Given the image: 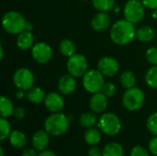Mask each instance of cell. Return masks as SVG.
Returning <instances> with one entry per match:
<instances>
[{
  "label": "cell",
  "instance_id": "1",
  "mask_svg": "<svg viewBox=\"0 0 157 156\" xmlns=\"http://www.w3.org/2000/svg\"><path fill=\"white\" fill-rule=\"evenodd\" d=\"M136 37V29L133 23L127 19L116 21L110 29V39L117 45H127Z\"/></svg>",
  "mask_w": 157,
  "mask_h": 156
},
{
  "label": "cell",
  "instance_id": "2",
  "mask_svg": "<svg viewBox=\"0 0 157 156\" xmlns=\"http://www.w3.org/2000/svg\"><path fill=\"white\" fill-rule=\"evenodd\" d=\"M69 128V120L66 115L61 112L52 113L44 121V130L53 137L63 135Z\"/></svg>",
  "mask_w": 157,
  "mask_h": 156
},
{
  "label": "cell",
  "instance_id": "3",
  "mask_svg": "<svg viewBox=\"0 0 157 156\" xmlns=\"http://www.w3.org/2000/svg\"><path fill=\"white\" fill-rule=\"evenodd\" d=\"M28 22L24 16L17 11L6 12L2 18V26L4 29L10 34H19L27 29Z\"/></svg>",
  "mask_w": 157,
  "mask_h": 156
},
{
  "label": "cell",
  "instance_id": "4",
  "mask_svg": "<svg viewBox=\"0 0 157 156\" xmlns=\"http://www.w3.org/2000/svg\"><path fill=\"white\" fill-rule=\"evenodd\" d=\"M99 130L108 136H116L121 131V121L120 118L114 113L103 114L98 122Z\"/></svg>",
  "mask_w": 157,
  "mask_h": 156
},
{
  "label": "cell",
  "instance_id": "5",
  "mask_svg": "<svg viewBox=\"0 0 157 156\" xmlns=\"http://www.w3.org/2000/svg\"><path fill=\"white\" fill-rule=\"evenodd\" d=\"M145 100L144 92L138 87H132L127 89L122 97L123 107L129 111L139 110Z\"/></svg>",
  "mask_w": 157,
  "mask_h": 156
},
{
  "label": "cell",
  "instance_id": "6",
  "mask_svg": "<svg viewBox=\"0 0 157 156\" xmlns=\"http://www.w3.org/2000/svg\"><path fill=\"white\" fill-rule=\"evenodd\" d=\"M104 84V75L98 70L91 69L83 76V86L86 91L91 94L100 92Z\"/></svg>",
  "mask_w": 157,
  "mask_h": 156
},
{
  "label": "cell",
  "instance_id": "7",
  "mask_svg": "<svg viewBox=\"0 0 157 156\" xmlns=\"http://www.w3.org/2000/svg\"><path fill=\"white\" fill-rule=\"evenodd\" d=\"M144 6L140 0H129L124 6L123 13L125 19L135 24L140 22L144 17Z\"/></svg>",
  "mask_w": 157,
  "mask_h": 156
},
{
  "label": "cell",
  "instance_id": "8",
  "mask_svg": "<svg viewBox=\"0 0 157 156\" xmlns=\"http://www.w3.org/2000/svg\"><path fill=\"white\" fill-rule=\"evenodd\" d=\"M67 71L74 77L84 76L88 69V63L86 58L79 53H75L69 57L67 61Z\"/></svg>",
  "mask_w": 157,
  "mask_h": 156
},
{
  "label": "cell",
  "instance_id": "9",
  "mask_svg": "<svg viewBox=\"0 0 157 156\" xmlns=\"http://www.w3.org/2000/svg\"><path fill=\"white\" fill-rule=\"evenodd\" d=\"M14 85L17 89L28 91L33 86L34 84V75L30 70L28 68H19L17 69L13 75Z\"/></svg>",
  "mask_w": 157,
  "mask_h": 156
},
{
  "label": "cell",
  "instance_id": "10",
  "mask_svg": "<svg viewBox=\"0 0 157 156\" xmlns=\"http://www.w3.org/2000/svg\"><path fill=\"white\" fill-rule=\"evenodd\" d=\"M31 55L35 62L40 64L50 62L52 56V51L49 44L43 41L35 43L31 48Z\"/></svg>",
  "mask_w": 157,
  "mask_h": 156
},
{
  "label": "cell",
  "instance_id": "11",
  "mask_svg": "<svg viewBox=\"0 0 157 156\" xmlns=\"http://www.w3.org/2000/svg\"><path fill=\"white\" fill-rule=\"evenodd\" d=\"M119 69H120V65L117 60L109 56L102 57L98 63V70L104 76L112 77L118 74Z\"/></svg>",
  "mask_w": 157,
  "mask_h": 156
},
{
  "label": "cell",
  "instance_id": "12",
  "mask_svg": "<svg viewBox=\"0 0 157 156\" xmlns=\"http://www.w3.org/2000/svg\"><path fill=\"white\" fill-rule=\"evenodd\" d=\"M44 105L46 108L52 113L61 112L64 107V100L60 94L52 92L46 95V97L44 99Z\"/></svg>",
  "mask_w": 157,
  "mask_h": 156
},
{
  "label": "cell",
  "instance_id": "13",
  "mask_svg": "<svg viewBox=\"0 0 157 156\" xmlns=\"http://www.w3.org/2000/svg\"><path fill=\"white\" fill-rule=\"evenodd\" d=\"M50 134L45 130L37 131L31 138V144L38 152L46 150L50 143Z\"/></svg>",
  "mask_w": 157,
  "mask_h": 156
},
{
  "label": "cell",
  "instance_id": "14",
  "mask_svg": "<svg viewBox=\"0 0 157 156\" xmlns=\"http://www.w3.org/2000/svg\"><path fill=\"white\" fill-rule=\"evenodd\" d=\"M89 107L93 112L102 113L108 108V97L102 92L95 93L89 100Z\"/></svg>",
  "mask_w": 157,
  "mask_h": 156
},
{
  "label": "cell",
  "instance_id": "15",
  "mask_svg": "<svg viewBox=\"0 0 157 156\" xmlns=\"http://www.w3.org/2000/svg\"><path fill=\"white\" fill-rule=\"evenodd\" d=\"M76 88V81L73 75L63 74L58 81V89L63 95H71Z\"/></svg>",
  "mask_w": 157,
  "mask_h": 156
},
{
  "label": "cell",
  "instance_id": "16",
  "mask_svg": "<svg viewBox=\"0 0 157 156\" xmlns=\"http://www.w3.org/2000/svg\"><path fill=\"white\" fill-rule=\"evenodd\" d=\"M110 17L107 12H99L91 20V27L96 31H103L110 25Z\"/></svg>",
  "mask_w": 157,
  "mask_h": 156
},
{
  "label": "cell",
  "instance_id": "17",
  "mask_svg": "<svg viewBox=\"0 0 157 156\" xmlns=\"http://www.w3.org/2000/svg\"><path fill=\"white\" fill-rule=\"evenodd\" d=\"M17 46L21 51H27L29 48H32L34 45V37L30 30H24L21 33L17 34Z\"/></svg>",
  "mask_w": 157,
  "mask_h": 156
},
{
  "label": "cell",
  "instance_id": "18",
  "mask_svg": "<svg viewBox=\"0 0 157 156\" xmlns=\"http://www.w3.org/2000/svg\"><path fill=\"white\" fill-rule=\"evenodd\" d=\"M26 97L32 104L38 105V104H40V103L44 102L46 95H45L44 90L41 89L40 87L32 86L28 91H26Z\"/></svg>",
  "mask_w": 157,
  "mask_h": 156
},
{
  "label": "cell",
  "instance_id": "19",
  "mask_svg": "<svg viewBox=\"0 0 157 156\" xmlns=\"http://www.w3.org/2000/svg\"><path fill=\"white\" fill-rule=\"evenodd\" d=\"M102 131L97 128H89L86 131L85 134H84V140L86 142V144L90 145V146H94L97 145L98 143H100L101 138H102Z\"/></svg>",
  "mask_w": 157,
  "mask_h": 156
},
{
  "label": "cell",
  "instance_id": "20",
  "mask_svg": "<svg viewBox=\"0 0 157 156\" xmlns=\"http://www.w3.org/2000/svg\"><path fill=\"white\" fill-rule=\"evenodd\" d=\"M8 139L11 146L16 149H21L25 147V145L27 144V137L25 133H23L18 130L12 131Z\"/></svg>",
  "mask_w": 157,
  "mask_h": 156
},
{
  "label": "cell",
  "instance_id": "21",
  "mask_svg": "<svg viewBox=\"0 0 157 156\" xmlns=\"http://www.w3.org/2000/svg\"><path fill=\"white\" fill-rule=\"evenodd\" d=\"M14 105L12 101L5 96H2L0 98V113H1V118L7 119L11 116H13L14 113Z\"/></svg>",
  "mask_w": 157,
  "mask_h": 156
},
{
  "label": "cell",
  "instance_id": "22",
  "mask_svg": "<svg viewBox=\"0 0 157 156\" xmlns=\"http://www.w3.org/2000/svg\"><path fill=\"white\" fill-rule=\"evenodd\" d=\"M103 156H124V149L121 143L112 142L104 146Z\"/></svg>",
  "mask_w": 157,
  "mask_h": 156
},
{
  "label": "cell",
  "instance_id": "23",
  "mask_svg": "<svg viewBox=\"0 0 157 156\" xmlns=\"http://www.w3.org/2000/svg\"><path fill=\"white\" fill-rule=\"evenodd\" d=\"M155 29L151 27L144 26L136 30V38L143 42H149L155 39Z\"/></svg>",
  "mask_w": 157,
  "mask_h": 156
},
{
  "label": "cell",
  "instance_id": "24",
  "mask_svg": "<svg viewBox=\"0 0 157 156\" xmlns=\"http://www.w3.org/2000/svg\"><path fill=\"white\" fill-rule=\"evenodd\" d=\"M79 122L81 126H83L86 129L93 128L96 124H98V120L97 118V115L93 111H86L84 112L79 119Z\"/></svg>",
  "mask_w": 157,
  "mask_h": 156
},
{
  "label": "cell",
  "instance_id": "25",
  "mask_svg": "<svg viewBox=\"0 0 157 156\" xmlns=\"http://www.w3.org/2000/svg\"><path fill=\"white\" fill-rule=\"evenodd\" d=\"M59 50L60 52L66 57H71L74 54H75V44L73 40H69V39H65L61 41L60 45H59Z\"/></svg>",
  "mask_w": 157,
  "mask_h": 156
},
{
  "label": "cell",
  "instance_id": "26",
  "mask_svg": "<svg viewBox=\"0 0 157 156\" xmlns=\"http://www.w3.org/2000/svg\"><path fill=\"white\" fill-rule=\"evenodd\" d=\"M121 84L126 89H130L132 87H134V86L136 84L135 74L131 71L123 72L121 74Z\"/></svg>",
  "mask_w": 157,
  "mask_h": 156
},
{
  "label": "cell",
  "instance_id": "27",
  "mask_svg": "<svg viewBox=\"0 0 157 156\" xmlns=\"http://www.w3.org/2000/svg\"><path fill=\"white\" fill-rule=\"evenodd\" d=\"M94 7L99 12H109L114 8L115 0H92Z\"/></svg>",
  "mask_w": 157,
  "mask_h": 156
},
{
  "label": "cell",
  "instance_id": "28",
  "mask_svg": "<svg viewBox=\"0 0 157 156\" xmlns=\"http://www.w3.org/2000/svg\"><path fill=\"white\" fill-rule=\"evenodd\" d=\"M145 83L152 88H157V65L152 66L146 72Z\"/></svg>",
  "mask_w": 157,
  "mask_h": 156
},
{
  "label": "cell",
  "instance_id": "29",
  "mask_svg": "<svg viewBox=\"0 0 157 156\" xmlns=\"http://www.w3.org/2000/svg\"><path fill=\"white\" fill-rule=\"evenodd\" d=\"M11 126L7 119L1 118L0 119V141L4 142L7 138H9V135L11 133Z\"/></svg>",
  "mask_w": 157,
  "mask_h": 156
},
{
  "label": "cell",
  "instance_id": "30",
  "mask_svg": "<svg viewBox=\"0 0 157 156\" xmlns=\"http://www.w3.org/2000/svg\"><path fill=\"white\" fill-rule=\"evenodd\" d=\"M146 125L150 132L153 133L155 136H157V112H155L149 116V118L147 119Z\"/></svg>",
  "mask_w": 157,
  "mask_h": 156
},
{
  "label": "cell",
  "instance_id": "31",
  "mask_svg": "<svg viewBox=\"0 0 157 156\" xmlns=\"http://www.w3.org/2000/svg\"><path fill=\"white\" fill-rule=\"evenodd\" d=\"M107 97H112L116 94V86L112 83H105L101 91Z\"/></svg>",
  "mask_w": 157,
  "mask_h": 156
},
{
  "label": "cell",
  "instance_id": "32",
  "mask_svg": "<svg viewBox=\"0 0 157 156\" xmlns=\"http://www.w3.org/2000/svg\"><path fill=\"white\" fill-rule=\"evenodd\" d=\"M146 59L151 64L157 65V47H151L146 51Z\"/></svg>",
  "mask_w": 157,
  "mask_h": 156
},
{
  "label": "cell",
  "instance_id": "33",
  "mask_svg": "<svg viewBox=\"0 0 157 156\" xmlns=\"http://www.w3.org/2000/svg\"><path fill=\"white\" fill-rule=\"evenodd\" d=\"M149 152L146 148L143 147V146H134L131 153H130V156H150Z\"/></svg>",
  "mask_w": 157,
  "mask_h": 156
},
{
  "label": "cell",
  "instance_id": "34",
  "mask_svg": "<svg viewBox=\"0 0 157 156\" xmlns=\"http://www.w3.org/2000/svg\"><path fill=\"white\" fill-rule=\"evenodd\" d=\"M148 148H149V151L151 152V154L157 156V136H155L154 138H152L150 140Z\"/></svg>",
  "mask_w": 157,
  "mask_h": 156
},
{
  "label": "cell",
  "instance_id": "35",
  "mask_svg": "<svg viewBox=\"0 0 157 156\" xmlns=\"http://www.w3.org/2000/svg\"><path fill=\"white\" fill-rule=\"evenodd\" d=\"M87 154L88 156H103V150L100 149L99 147L94 145L89 148Z\"/></svg>",
  "mask_w": 157,
  "mask_h": 156
},
{
  "label": "cell",
  "instance_id": "36",
  "mask_svg": "<svg viewBox=\"0 0 157 156\" xmlns=\"http://www.w3.org/2000/svg\"><path fill=\"white\" fill-rule=\"evenodd\" d=\"M25 116H26V111L23 108H20V107L15 108L14 113H13L14 118H16L17 120H22L25 118Z\"/></svg>",
  "mask_w": 157,
  "mask_h": 156
},
{
  "label": "cell",
  "instance_id": "37",
  "mask_svg": "<svg viewBox=\"0 0 157 156\" xmlns=\"http://www.w3.org/2000/svg\"><path fill=\"white\" fill-rule=\"evenodd\" d=\"M141 1L145 7L152 10L157 9V0H141Z\"/></svg>",
  "mask_w": 157,
  "mask_h": 156
},
{
  "label": "cell",
  "instance_id": "38",
  "mask_svg": "<svg viewBox=\"0 0 157 156\" xmlns=\"http://www.w3.org/2000/svg\"><path fill=\"white\" fill-rule=\"evenodd\" d=\"M21 156H39L38 154V151L34 148H28V149H25L22 154Z\"/></svg>",
  "mask_w": 157,
  "mask_h": 156
},
{
  "label": "cell",
  "instance_id": "39",
  "mask_svg": "<svg viewBox=\"0 0 157 156\" xmlns=\"http://www.w3.org/2000/svg\"><path fill=\"white\" fill-rule=\"evenodd\" d=\"M39 156H57L55 154L54 152L51 151V150H44V151H41L40 152Z\"/></svg>",
  "mask_w": 157,
  "mask_h": 156
},
{
  "label": "cell",
  "instance_id": "40",
  "mask_svg": "<svg viewBox=\"0 0 157 156\" xmlns=\"http://www.w3.org/2000/svg\"><path fill=\"white\" fill-rule=\"evenodd\" d=\"M24 96H25V94H24V90L17 89V91L16 92V97H17L18 99H20V98H23V97H24Z\"/></svg>",
  "mask_w": 157,
  "mask_h": 156
},
{
  "label": "cell",
  "instance_id": "41",
  "mask_svg": "<svg viewBox=\"0 0 157 156\" xmlns=\"http://www.w3.org/2000/svg\"><path fill=\"white\" fill-rule=\"evenodd\" d=\"M152 17H153V18L157 19V9H155V10L154 11V13L152 14Z\"/></svg>",
  "mask_w": 157,
  "mask_h": 156
},
{
  "label": "cell",
  "instance_id": "42",
  "mask_svg": "<svg viewBox=\"0 0 157 156\" xmlns=\"http://www.w3.org/2000/svg\"><path fill=\"white\" fill-rule=\"evenodd\" d=\"M3 53H4V51H3V47L0 46V58H1V59H3Z\"/></svg>",
  "mask_w": 157,
  "mask_h": 156
},
{
  "label": "cell",
  "instance_id": "43",
  "mask_svg": "<svg viewBox=\"0 0 157 156\" xmlns=\"http://www.w3.org/2000/svg\"><path fill=\"white\" fill-rule=\"evenodd\" d=\"M4 155H5V154H4V149H3V147L1 146V147H0V156Z\"/></svg>",
  "mask_w": 157,
  "mask_h": 156
},
{
  "label": "cell",
  "instance_id": "44",
  "mask_svg": "<svg viewBox=\"0 0 157 156\" xmlns=\"http://www.w3.org/2000/svg\"><path fill=\"white\" fill-rule=\"evenodd\" d=\"M81 1H86V0H81Z\"/></svg>",
  "mask_w": 157,
  "mask_h": 156
},
{
  "label": "cell",
  "instance_id": "45",
  "mask_svg": "<svg viewBox=\"0 0 157 156\" xmlns=\"http://www.w3.org/2000/svg\"><path fill=\"white\" fill-rule=\"evenodd\" d=\"M156 43H157V40H156Z\"/></svg>",
  "mask_w": 157,
  "mask_h": 156
}]
</instances>
